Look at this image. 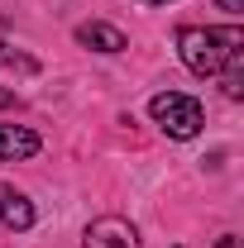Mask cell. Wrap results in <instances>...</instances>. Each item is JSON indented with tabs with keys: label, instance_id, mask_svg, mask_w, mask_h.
I'll use <instances>...</instances> for the list:
<instances>
[{
	"label": "cell",
	"instance_id": "obj_7",
	"mask_svg": "<svg viewBox=\"0 0 244 248\" xmlns=\"http://www.w3.org/2000/svg\"><path fill=\"white\" fill-rule=\"evenodd\" d=\"M0 67H19V72H38V62L24 58V53H15L10 43H0Z\"/></svg>",
	"mask_w": 244,
	"mask_h": 248
},
{
	"label": "cell",
	"instance_id": "obj_5",
	"mask_svg": "<svg viewBox=\"0 0 244 248\" xmlns=\"http://www.w3.org/2000/svg\"><path fill=\"white\" fill-rule=\"evenodd\" d=\"M77 43H82V48H96V53H124V48H129L124 33L115 29V24H101V19L77 24Z\"/></svg>",
	"mask_w": 244,
	"mask_h": 248
},
{
	"label": "cell",
	"instance_id": "obj_9",
	"mask_svg": "<svg viewBox=\"0 0 244 248\" xmlns=\"http://www.w3.org/2000/svg\"><path fill=\"white\" fill-rule=\"evenodd\" d=\"M215 248H240V239H235V234H225V239H215Z\"/></svg>",
	"mask_w": 244,
	"mask_h": 248
},
{
	"label": "cell",
	"instance_id": "obj_3",
	"mask_svg": "<svg viewBox=\"0 0 244 248\" xmlns=\"http://www.w3.org/2000/svg\"><path fill=\"white\" fill-rule=\"evenodd\" d=\"M87 248H139V234H134L129 219L101 215V219H91V229H87Z\"/></svg>",
	"mask_w": 244,
	"mask_h": 248
},
{
	"label": "cell",
	"instance_id": "obj_1",
	"mask_svg": "<svg viewBox=\"0 0 244 248\" xmlns=\"http://www.w3.org/2000/svg\"><path fill=\"white\" fill-rule=\"evenodd\" d=\"M177 53H182L187 72L220 77V72L244 62V29L240 24H230V29H182L177 33Z\"/></svg>",
	"mask_w": 244,
	"mask_h": 248
},
{
	"label": "cell",
	"instance_id": "obj_6",
	"mask_svg": "<svg viewBox=\"0 0 244 248\" xmlns=\"http://www.w3.org/2000/svg\"><path fill=\"white\" fill-rule=\"evenodd\" d=\"M0 224H5V229H29L34 224V205L15 186H0Z\"/></svg>",
	"mask_w": 244,
	"mask_h": 248
},
{
	"label": "cell",
	"instance_id": "obj_8",
	"mask_svg": "<svg viewBox=\"0 0 244 248\" xmlns=\"http://www.w3.org/2000/svg\"><path fill=\"white\" fill-rule=\"evenodd\" d=\"M220 10H230V15H240V10H244V0H220Z\"/></svg>",
	"mask_w": 244,
	"mask_h": 248
},
{
	"label": "cell",
	"instance_id": "obj_4",
	"mask_svg": "<svg viewBox=\"0 0 244 248\" xmlns=\"http://www.w3.org/2000/svg\"><path fill=\"white\" fill-rule=\"evenodd\" d=\"M38 153V134L24 124H0V162H19Z\"/></svg>",
	"mask_w": 244,
	"mask_h": 248
},
{
	"label": "cell",
	"instance_id": "obj_2",
	"mask_svg": "<svg viewBox=\"0 0 244 248\" xmlns=\"http://www.w3.org/2000/svg\"><path fill=\"white\" fill-rule=\"evenodd\" d=\"M149 115L153 124L168 134V139H196L201 124H206V110L196 95H182V91H158L149 100Z\"/></svg>",
	"mask_w": 244,
	"mask_h": 248
},
{
	"label": "cell",
	"instance_id": "obj_10",
	"mask_svg": "<svg viewBox=\"0 0 244 248\" xmlns=\"http://www.w3.org/2000/svg\"><path fill=\"white\" fill-rule=\"evenodd\" d=\"M5 105H15V95H10L5 86H0V110H5Z\"/></svg>",
	"mask_w": 244,
	"mask_h": 248
},
{
	"label": "cell",
	"instance_id": "obj_11",
	"mask_svg": "<svg viewBox=\"0 0 244 248\" xmlns=\"http://www.w3.org/2000/svg\"><path fill=\"white\" fill-rule=\"evenodd\" d=\"M144 5H163V0H144Z\"/></svg>",
	"mask_w": 244,
	"mask_h": 248
}]
</instances>
